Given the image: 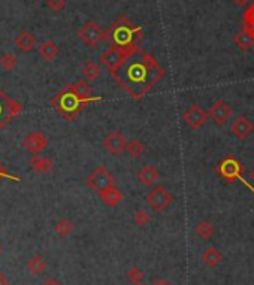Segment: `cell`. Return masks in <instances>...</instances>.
<instances>
[{
  "label": "cell",
  "mask_w": 254,
  "mask_h": 285,
  "mask_svg": "<svg viewBox=\"0 0 254 285\" xmlns=\"http://www.w3.org/2000/svg\"><path fill=\"white\" fill-rule=\"evenodd\" d=\"M233 42H235V45H236L238 48H241L242 51L250 50L254 43V40L251 39V36H248V34H247L245 32L236 33V34L233 36Z\"/></svg>",
  "instance_id": "obj_25"
},
{
  "label": "cell",
  "mask_w": 254,
  "mask_h": 285,
  "mask_svg": "<svg viewBox=\"0 0 254 285\" xmlns=\"http://www.w3.org/2000/svg\"><path fill=\"white\" fill-rule=\"evenodd\" d=\"M135 285H145L144 282H141V284H135Z\"/></svg>",
  "instance_id": "obj_39"
},
{
  "label": "cell",
  "mask_w": 254,
  "mask_h": 285,
  "mask_svg": "<svg viewBox=\"0 0 254 285\" xmlns=\"http://www.w3.org/2000/svg\"><path fill=\"white\" fill-rule=\"evenodd\" d=\"M15 45L24 54L32 53L34 45H36V37L30 32H21L15 39Z\"/></svg>",
  "instance_id": "obj_17"
},
{
  "label": "cell",
  "mask_w": 254,
  "mask_h": 285,
  "mask_svg": "<svg viewBox=\"0 0 254 285\" xmlns=\"http://www.w3.org/2000/svg\"><path fill=\"white\" fill-rule=\"evenodd\" d=\"M144 150H145L144 144H142L141 140H138V139H133V140L127 142L126 151L132 159H139V157L142 156Z\"/></svg>",
  "instance_id": "obj_27"
},
{
  "label": "cell",
  "mask_w": 254,
  "mask_h": 285,
  "mask_svg": "<svg viewBox=\"0 0 254 285\" xmlns=\"http://www.w3.org/2000/svg\"><path fill=\"white\" fill-rule=\"evenodd\" d=\"M153 285H171L166 279H157V281H154Z\"/></svg>",
  "instance_id": "obj_35"
},
{
  "label": "cell",
  "mask_w": 254,
  "mask_h": 285,
  "mask_svg": "<svg viewBox=\"0 0 254 285\" xmlns=\"http://www.w3.org/2000/svg\"><path fill=\"white\" fill-rule=\"evenodd\" d=\"M97 196H99L100 200H102L106 206H109V208H115V206L123 200V193L118 190L115 185L102 190L100 193H97Z\"/></svg>",
  "instance_id": "obj_16"
},
{
  "label": "cell",
  "mask_w": 254,
  "mask_h": 285,
  "mask_svg": "<svg viewBox=\"0 0 254 285\" xmlns=\"http://www.w3.org/2000/svg\"><path fill=\"white\" fill-rule=\"evenodd\" d=\"M144 36L142 26H133L126 15L118 17L112 26L105 32V40L109 42L111 46L117 48H133Z\"/></svg>",
  "instance_id": "obj_2"
},
{
  "label": "cell",
  "mask_w": 254,
  "mask_h": 285,
  "mask_svg": "<svg viewBox=\"0 0 254 285\" xmlns=\"http://www.w3.org/2000/svg\"><path fill=\"white\" fill-rule=\"evenodd\" d=\"M0 285H9L8 284V279L5 278V275H3V273H0Z\"/></svg>",
  "instance_id": "obj_37"
},
{
  "label": "cell",
  "mask_w": 254,
  "mask_h": 285,
  "mask_svg": "<svg viewBox=\"0 0 254 285\" xmlns=\"http://www.w3.org/2000/svg\"><path fill=\"white\" fill-rule=\"evenodd\" d=\"M23 112V105L0 88V131Z\"/></svg>",
  "instance_id": "obj_5"
},
{
  "label": "cell",
  "mask_w": 254,
  "mask_h": 285,
  "mask_svg": "<svg viewBox=\"0 0 254 285\" xmlns=\"http://www.w3.org/2000/svg\"><path fill=\"white\" fill-rule=\"evenodd\" d=\"M72 230H73V225H72V222L69 221V220L62 218L60 221L56 224V233L60 238H67L72 233Z\"/></svg>",
  "instance_id": "obj_29"
},
{
  "label": "cell",
  "mask_w": 254,
  "mask_h": 285,
  "mask_svg": "<svg viewBox=\"0 0 254 285\" xmlns=\"http://www.w3.org/2000/svg\"><path fill=\"white\" fill-rule=\"evenodd\" d=\"M250 179H251V181L254 182V169L251 170V172H250Z\"/></svg>",
  "instance_id": "obj_38"
},
{
  "label": "cell",
  "mask_w": 254,
  "mask_h": 285,
  "mask_svg": "<svg viewBox=\"0 0 254 285\" xmlns=\"http://www.w3.org/2000/svg\"><path fill=\"white\" fill-rule=\"evenodd\" d=\"M78 37L90 48L97 46L100 40H105V32L96 24L93 20L87 21L79 30H78Z\"/></svg>",
  "instance_id": "obj_9"
},
{
  "label": "cell",
  "mask_w": 254,
  "mask_h": 285,
  "mask_svg": "<svg viewBox=\"0 0 254 285\" xmlns=\"http://www.w3.org/2000/svg\"><path fill=\"white\" fill-rule=\"evenodd\" d=\"M0 66L6 70V72H12L14 69H17L18 66V59L15 54L12 53H6L0 57Z\"/></svg>",
  "instance_id": "obj_28"
},
{
  "label": "cell",
  "mask_w": 254,
  "mask_h": 285,
  "mask_svg": "<svg viewBox=\"0 0 254 285\" xmlns=\"http://www.w3.org/2000/svg\"><path fill=\"white\" fill-rule=\"evenodd\" d=\"M230 131L235 137H238L239 140H245L247 137H250V134L254 131V124L245 117V115H239L235 118V121L230 126Z\"/></svg>",
  "instance_id": "obj_14"
},
{
  "label": "cell",
  "mask_w": 254,
  "mask_h": 285,
  "mask_svg": "<svg viewBox=\"0 0 254 285\" xmlns=\"http://www.w3.org/2000/svg\"><path fill=\"white\" fill-rule=\"evenodd\" d=\"M242 172H244L242 164L239 163V160L235 159L233 156H227L226 159H223L220 161V164H219V167H217V173L227 184H232L235 181H242L247 187H250V184L242 179ZM250 190L254 193L253 187H250Z\"/></svg>",
  "instance_id": "obj_4"
},
{
  "label": "cell",
  "mask_w": 254,
  "mask_h": 285,
  "mask_svg": "<svg viewBox=\"0 0 254 285\" xmlns=\"http://www.w3.org/2000/svg\"><path fill=\"white\" fill-rule=\"evenodd\" d=\"M145 202L151 206L153 211L161 212V211H166L169 208V205L174 202V196L163 185H157L147 194Z\"/></svg>",
  "instance_id": "obj_8"
},
{
  "label": "cell",
  "mask_w": 254,
  "mask_h": 285,
  "mask_svg": "<svg viewBox=\"0 0 254 285\" xmlns=\"http://www.w3.org/2000/svg\"><path fill=\"white\" fill-rule=\"evenodd\" d=\"M115 184H117V181H115L114 175L105 166H97L87 178V185L96 193H100L102 190L112 187Z\"/></svg>",
  "instance_id": "obj_7"
},
{
  "label": "cell",
  "mask_w": 254,
  "mask_h": 285,
  "mask_svg": "<svg viewBox=\"0 0 254 285\" xmlns=\"http://www.w3.org/2000/svg\"><path fill=\"white\" fill-rule=\"evenodd\" d=\"M3 179H6V181H12V182H21V181H23L21 176L9 173V172L6 170V167L0 163V181H3Z\"/></svg>",
  "instance_id": "obj_32"
},
{
  "label": "cell",
  "mask_w": 254,
  "mask_h": 285,
  "mask_svg": "<svg viewBox=\"0 0 254 285\" xmlns=\"http://www.w3.org/2000/svg\"><path fill=\"white\" fill-rule=\"evenodd\" d=\"M42 285H62V284H59L56 279H47V281H45V282H44Z\"/></svg>",
  "instance_id": "obj_36"
},
{
  "label": "cell",
  "mask_w": 254,
  "mask_h": 285,
  "mask_svg": "<svg viewBox=\"0 0 254 285\" xmlns=\"http://www.w3.org/2000/svg\"><path fill=\"white\" fill-rule=\"evenodd\" d=\"M81 73H82V76H84L87 81L93 82V81H96V79L100 76V67H99V64H96L95 62H89V63L84 64Z\"/></svg>",
  "instance_id": "obj_24"
},
{
  "label": "cell",
  "mask_w": 254,
  "mask_h": 285,
  "mask_svg": "<svg viewBox=\"0 0 254 285\" xmlns=\"http://www.w3.org/2000/svg\"><path fill=\"white\" fill-rule=\"evenodd\" d=\"M206 114H208V118H211L216 126L222 127L232 117L233 109H232V106L227 102H224L223 99H220V100L213 103V106L209 108V111Z\"/></svg>",
  "instance_id": "obj_10"
},
{
  "label": "cell",
  "mask_w": 254,
  "mask_h": 285,
  "mask_svg": "<svg viewBox=\"0 0 254 285\" xmlns=\"http://www.w3.org/2000/svg\"><path fill=\"white\" fill-rule=\"evenodd\" d=\"M23 147H24L32 156H37L40 151H44V150L48 147V137H47L44 133L33 131V133L26 136V139L23 140Z\"/></svg>",
  "instance_id": "obj_12"
},
{
  "label": "cell",
  "mask_w": 254,
  "mask_h": 285,
  "mask_svg": "<svg viewBox=\"0 0 254 285\" xmlns=\"http://www.w3.org/2000/svg\"><path fill=\"white\" fill-rule=\"evenodd\" d=\"M159 178H160L159 170H157L154 166H151V164L144 166V167L139 170V173H138V179H139V182H141L144 187H147V188L153 187V185L157 182Z\"/></svg>",
  "instance_id": "obj_15"
},
{
  "label": "cell",
  "mask_w": 254,
  "mask_h": 285,
  "mask_svg": "<svg viewBox=\"0 0 254 285\" xmlns=\"http://www.w3.org/2000/svg\"><path fill=\"white\" fill-rule=\"evenodd\" d=\"M30 166L34 172L39 173H48L53 170V161L47 157H39V156H33L30 160Z\"/></svg>",
  "instance_id": "obj_20"
},
{
  "label": "cell",
  "mask_w": 254,
  "mask_h": 285,
  "mask_svg": "<svg viewBox=\"0 0 254 285\" xmlns=\"http://www.w3.org/2000/svg\"><path fill=\"white\" fill-rule=\"evenodd\" d=\"M135 48V46H133ZM133 48H117V46H111L108 48L102 56H100V63L106 66V69L111 72V75H114L121 64L127 60V57L130 56V53L133 51Z\"/></svg>",
  "instance_id": "obj_6"
},
{
  "label": "cell",
  "mask_w": 254,
  "mask_h": 285,
  "mask_svg": "<svg viewBox=\"0 0 254 285\" xmlns=\"http://www.w3.org/2000/svg\"><path fill=\"white\" fill-rule=\"evenodd\" d=\"M184 121L191 130H199L208 121V114L199 105L193 103L190 108H187V111L184 112Z\"/></svg>",
  "instance_id": "obj_11"
},
{
  "label": "cell",
  "mask_w": 254,
  "mask_h": 285,
  "mask_svg": "<svg viewBox=\"0 0 254 285\" xmlns=\"http://www.w3.org/2000/svg\"><path fill=\"white\" fill-rule=\"evenodd\" d=\"M45 269H47V263H45V260H44L39 254H34L32 258L27 261V270H29L32 275H34V276L44 273Z\"/></svg>",
  "instance_id": "obj_21"
},
{
  "label": "cell",
  "mask_w": 254,
  "mask_h": 285,
  "mask_svg": "<svg viewBox=\"0 0 254 285\" xmlns=\"http://www.w3.org/2000/svg\"><path fill=\"white\" fill-rule=\"evenodd\" d=\"M112 76L127 94L139 102L161 81L164 76V69L153 56L136 45L126 62Z\"/></svg>",
  "instance_id": "obj_1"
},
{
  "label": "cell",
  "mask_w": 254,
  "mask_h": 285,
  "mask_svg": "<svg viewBox=\"0 0 254 285\" xmlns=\"http://www.w3.org/2000/svg\"><path fill=\"white\" fill-rule=\"evenodd\" d=\"M202 260H203V263L208 266V267H211V269H214V267H217L219 264H220V261H222V254L219 253L216 248H208L203 255H202Z\"/></svg>",
  "instance_id": "obj_23"
},
{
  "label": "cell",
  "mask_w": 254,
  "mask_h": 285,
  "mask_svg": "<svg viewBox=\"0 0 254 285\" xmlns=\"http://www.w3.org/2000/svg\"><path fill=\"white\" fill-rule=\"evenodd\" d=\"M232 2H233L236 6H241V8H242V6H247V5L250 3V0H232Z\"/></svg>",
  "instance_id": "obj_34"
},
{
  "label": "cell",
  "mask_w": 254,
  "mask_h": 285,
  "mask_svg": "<svg viewBox=\"0 0 254 285\" xmlns=\"http://www.w3.org/2000/svg\"><path fill=\"white\" fill-rule=\"evenodd\" d=\"M242 32L251 36V39L254 40V3L244 14V29H242Z\"/></svg>",
  "instance_id": "obj_26"
},
{
  "label": "cell",
  "mask_w": 254,
  "mask_h": 285,
  "mask_svg": "<svg viewBox=\"0 0 254 285\" xmlns=\"http://www.w3.org/2000/svg\"><path fill=\"white\" fill-rule=\"evenodd\" d=\"M127 279H129V282L132 285L141 284L144 281V273L138 267H130L129 272H127Z\"/></svg>",
  "instance_id": "obj_31"
},
{
  "label": "cell",
  "mask_w": 254,
  "mask_h": 285,
  "mask_svg": "<svg viewBox=\"0 0 254 285\" xmlns=\"http://www.w3.org/2000/svg\"><path fill=\"white\" fill-rule=\"evenodd\" d=\"M151 220V217H150V212L148 211H145V209H139V211H136L135 212V215H133V221L136 225H139V227H144V225H147L148 222Z\"/></svg>",
  "instance_id": "obj_30"
},
{
  "label": "cell",
  "mask_w": 254,
  "mask_h": 285,
  "mask_svg": "<svg viewBox=\"0 0 254 285\" xmlns=\"http://www.w3.org/2000/svg\"><path fill=\"white\" fill-rule=\"evenodd\" d=\"M39 56L45 62H53L59 56V46L53 40H44L39 45Z\"/></svg>",
  "instance_id": "obj_18"
},
{
  "label": "cell",
  "mask_w": 254,
  "mask_h": 285,
  "mask_svg": "<svg viewBox=\"0 0 254 285\" xmlns=\"http://www.w3.org/2000/svg\"><path fill=\"white\" fill-rule=\"evenodd\" d=\"M100 100H103V97H100V96H97L96 99H90V100L79 99L69 88V85H66L60 93H57L53 97V106L66 121H73V120H76L79 117V114L90 103L100 102Z\"/></svg>",
  "instance_id": "obj_3"
},
{
  "label": "cell",
  "mask_w": 254,
  "mask_h": 285,
  "mask_svg": "<svg viewBox=\"0 0 254 285\" xmlns=\"http://www.w3.org/2000/svg\"><path fill=\"white\" fill-rule=\"evenodd\" d=\"M127 140L124 137V134H121L120 131H112L109 133L105 139H103V148L114 154V156H118L121 154L123 151H126Z\"/></svg>",
  "instance_id": "obj_13"
},
{
  "label": "cell",
  "mask_w": 254,
  "mask_h": 285,
  "mask_svg": "<svg viewBox=\"0 0 254 285\" xmlns=\"http://www.w3.org/2000/svg\"><path fill=\"white\" fill-rule=\"evenodd\" d=\"M69 88L78 96L79 99L84 100H90V99H96L97 96H92V87L86 82V81H76L75 84H69Z\"/></svg>",
  "instance_id": "obj_19"
},
{
  "label": "cell",
  "mask_w": 254,
  "mask_h": 285,
  "mask_svg": "<svg viewBox=\"0 0 254 285\" xmlns=\"http://www.w3.org/2000/svg\"><path fill=\"white\" fill-rule=\"evenodd\" d=\"M47 5L54 14H59L66 8V0H48Z\"/></svg>",
  "instance_id": "obj_33"
},
{
  "label": "cell",
  "mask_w": 254,
  "mask_h": 285,
  "mask_svg": "<svg viewBox=\"0 0 254 285\" xmlns=\"http://www.w3.org/2000/svg\"><path fill=\"white\" fill-rule=\"evenodd\" d=\"M214 233H216V227H214V224L211 221L203 220V221L197 222V225H196V234H197L202 241L211 239V238L214 236Z\"/></svg>",
  "instance_id": "obj_22"
}]
</instances>
